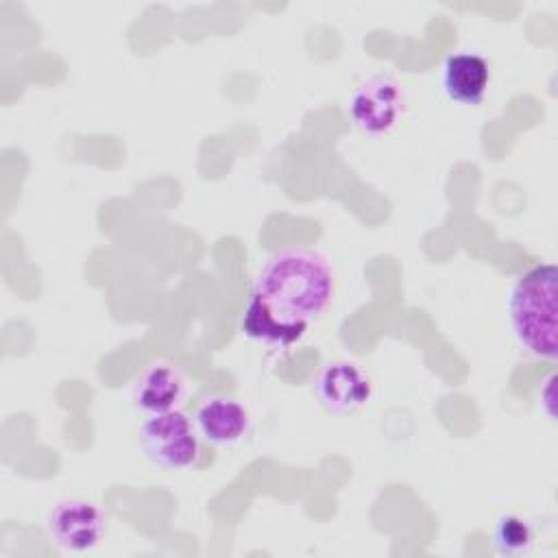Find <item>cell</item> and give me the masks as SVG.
Instances as JSON below:
<instances>
[{
	"label": "cell",
	"instance_id": "cell-1",
	"mask_svg": "<svg viewBox=\"0 0 558 558\" xmlns=\"http://www.w3.org/2000/svg\"><path fill=\"white\" fill-rule=\"evenodd\" d=\"M333 294L336 272L325 255L303 246L275 251L255 275L242 314V333L288 349L327 312Z\"/></svg>",
	"mask_w": 558,
	"mask_h": 558
},
{
	"label": "cell",
	"instance_id": "cell-2",
	"mask_svg": "<svg viewBox=\"0 0 558 558\" xmlns=\"http://www.w3.org/2000/svg\"><path fill=\"white\" fill-rule=\"evenodd\" d=\"M558 268L543 262L517 277L508 299L510 325L521 349L538 360H556L558 353Z\"/></svg>",
	"mask_w": 558,
	"mask_h": 558
},
{
	"label": "cell",
	"instance_id": "cell-3",
	"mask_svg": "<svg viewBox=\"0 0 558 558\" xmlns=\"http://www.w3.org/2000/svg\"><path fill=\"white\" fill-rule=\"evenodd\" d=\"M140 445L146 458L166 471L190 469L201 456L194 421L181 410L146 416L140 425Z\"/></svg>",
	"mask_w": 558,
	"mask_h": 558
},
{
	"label": "cell",
	"instance_id": "cell-4",
	"mask_svg": "<svg viewBox=\"0 0 558 558\" xmlns=\"http://www.w3.org/2000/svg\"><path fill=\"white\" fill-rule=\"evenodd\" d=\"M46 532L61 549L76 554L92 551L107 532V514L89 499L68 497L48 510Z\"/></svg>",
	"mask_w": 558,
	"mask_h": 558
},
{
	"label": "cell",
	"instance_id": "cell-5",
	"mask_svg": "<svg viewBox=\"0 0 558 558\" xmlns=\"http://www.w3.org/2000/svg\"><path fill=\"white\" fill-rule=\"evenodd\" d=\"M347 109L362 133L384 135L403 111V94L390 74H371L353 89Z\"/></svg>",
	"mask_w": 558,
	"mask_h": 558
},
{
	"label": "cell",
	"instance_id": "cell-6",
	"mask_svg": "<svg viewBox=\"0 0 558 558\" xmlns=\"http://www.w3.org/2000/svg\"><path fill=\"white\" fill-rule=\"evenodd\" d=\"M316 395L336 414H349L371 401L373 386L353 362H329L316 377Z\"/></svg>",
	"mask_w": 558,
	"mask_h": 558
},
{
	"label": "cell",
	"instance_id": "cell-7",
	"mask_svg": "<svg viewBox=\"0 0 558 558\" xmlns=\"http://www.w3.org/2000/svg\"><path fill=\"white\" fill-rule=\"evenodd\" d=\"M194 427L201 440L214 447L240 442L248 432L251 418L246 408L229 397H209L194 412Z\"/></svg>",
	"mask_w": 558,
	"mask_h": 558
},
{
	"label": "cell",
	"instance_id": "cell-8",
	"mask_svg": "<svg viewBox=\"0 0 558 558\" xmlns=\"http://www.w3.org/2000/svg\"><path fill=\"white\" fill-rule=\"evenodd\" d=\"M490 85L488 61L469 50L451 52L442 63V89L449 100L466 107H475L484 100Z\"/></svg>",
	"mask_w": 558,
	"mask_h": 558
},
{
	"label": "cell",
	"instance_id": "cell-9",
	"mask_svg": "<svg viewBox=\"0 0 558 558\" xmlns=\"http://www.w3.org/2000/svg\"><path fill=\"white\" fill-rule=\"evenodd\" d=\"M185 397V381L177 368L157 362L150 364L133 386V403L146 416L179 410Z\"/></svg>",
	"mask_w": 558,
	"mask_h": 558
},
{
	"label": "cell",
	"instance_id": "cell-10",
	"mask_svg": "<svg viewBox=\"0 0 558 558\" xmlns=\"http://www.w3.org/2000/svg\"><path fill=\"white\" fill-rule=\"evenodd\" d=\"M493 543L501 556H525L534 543L532 525L517 514H501L493 527Z\"/></svg>",
	"mask_w": 558,
	"mask_h": 558
}]
</instances>
